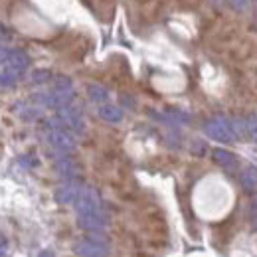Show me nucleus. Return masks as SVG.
<instances>
[{"label": "nucleus", "mask_w": 257, "mask_h": 257, "mask_svg": "<svg viewBox=\"0 0 257 257\" xmlns=\"http://www.w3.org/2000/svg\"><path fill=\"white\" fill-rule=\"evenodd\" d=\"M81 182L77 180V178H71V180H65L64 184L56 190V194H54V198H56V202L58 204H64V206H67V204H73L75 200H77V196H79V192H81Z\"/></svg>", "instance_id": "7"}, {"label": "nucleus", "mask_w": 257, "mask_h": 257, "mask_svg": "<svg viewBox=\"0 0 257 257\" xmlns=\"http://www.w3.org/2000/svg\"><path fill=\"white\" fill-rule=\"evenodd\" d=\"M50 77H52V73L48 69H40L32 75V83H46Z\"/></svg>", "instance_id": "16"}, {"label": "nucleus", "mask_w": 257, "mask_h": 257, "mask_svg": "<svg viewBox=\"0 0 257 257\" xmlns=\"http://www.w3.org/2000/svg\"><path fill=\"white\" fill-rule=\"evenodd\" d=\"M229 2V6L233 8V10H243V8H247V0H227Z\"/></svg>", "instance_id": "18"}, {"label": "nucleus", "mask_w": 257, "mask_h": 257, "mask_svg": "<svg viewBox=\"0 0 257 257\" xmlns=\"http://www.w3.org/2000/svg\"><path fill=\"white\" fill-rule=\"evenodd\" d=\"M4 65L12 67V69H14V71H18L20 75H24V73H26V69H28V65H30V58H28V54H26V52H22V50H12V52H10L8 62H6Z\"/></svg>", "instance_id": "9"}, {"label": "nucleus", "mask_w": 257, "mask_h": 257, "mask_svg": "<svg viewBox=\"0 0 257 257\" xmlns=\"http://www.w3.org/2000/svg\"><path fill=\"white\" fill-rule=\"evenodd\" d=\"M20 77H22V75H20L18 71H14V69L8 67V65H2V69H0V85H14Z\"/></svg>", "instance_id": "14"}, {"label": "nucleus", "mask_w": 257, "mask_h": 257, "mask_svg": "<svg viewBox=\"0 0 257 257\" xmlns=\"http://www.w3.org/2000/svg\"><path fill=\"white\" fill-rule=\"evenodd\" d=\"M251 212H253V216H257V196L253 198V202H251Z\"/></svg>", "instance_id": "19"}, {"label": "nucleus", "mask_w": 257, "mask_h": 257, "mask_svg": "<svg viewBox=\"0 0 257 257\" xmlns=\"http://www.w3.org/2000/svg\"><path fill=\"white\" fill-rule=\"evenodd\" d=\"M239 182L245 192L257 194V168L255 166H245L239 172Z\"/></svg>", "instance_id": "10"}, {"label": "nucleus", "mask_w": 257, "mask_h": 257, "mask_svg": "<svg viewBox=\"0 0 257 257\" xmlns=\"http://www.w3.org/2000/svg\"><path fill=\"white\" fill-rule=\"evenodd\" d=\"M245 123H247V133H249V135L257 141V117H249V119H245Z\"/></svg>", "instance_id": "17"}, {"label": "nucleus", "mask_w": 257, "mask_h": 257, "mask_svg": "<svg viewBox=\"0 0 257 257\" xmlns=\"http://www.w3.org/2000/svg\"><path fill=\"white\" fill-rule=\"evenodd\" d=\"M52 89L73 91V83H71V79H69V77H65V75H58V77H54V87H52Z\"/></svg>", "instance_id": "15"}, {"label": "nucleus", "mask_w": 257, "mask_h": 257, "mask_svg": "<svg viewBox=\"0 0 257 257\" xmlns=\"http://www.w3.org/2000/svg\"><path fill=\"white\" fill-rule=\"evenodd\" d=\"M0 251H4V243L0 241ZM0 257H2V253H0Z\"/></svg>", "instance_id": "21"}, {"label": "nucleus", "mask_w": 257, "mask_h": 257, "mask_svg": "<svg viewBox=\"0 0 257 257\" xmlns=\"http://www.w3.org/2000/svg\"><path fill=\"white\" fill-rule=\"evenodd\" d=\"M54 168H56V174L65 178V180H71V178L77 176V164L71 161L67 155H58L56 162H54Z\"/></svg>", "instance_id": "8"}, {"label": "nucleus", "mask_w": 257, "mask_h": 257, "mask_svg": "<svg viewBox=\"0 0 257 257\" xmlns=\"http://www.w3.org/2000/svg\"><path fill=\"white\" fill-rule=\"evenodd\" d=\"M77 225L85 231H103L109 225V216L103 210H97L91 214H81L77 216Z\"/></svg>", "instance_id": "6"}, {"label": "nucleus", "mask_w": 257, "mask_h": 257, "mask_svg": "<svg viewBox=\"0 0 257 257\" xmlns=\"http://www.w3.org/2000/svg\"><path fill=\"white\" fill-rule=\"evenodd\" d=\"M212 157H214V161L218 162L222 168H227V170H231V168L235 166V157H233L229 151H224V149H216V151H212Z\"/></svg>", "instance_id": "12"}, {"label": "nucleus", "mask_w": 257, "mask_h": 257, "mask_svg": "<svg viewBox=\"0 0 257 257\" xmlns=\"http://www.w3.org/2000/svg\"><path fill=\"white\" fill-rule=\"evenodd\" d=\"M206 135L214 141H220V143H231L235 139V133L231 127V121H227L225 117H214L206 123Z\"/></svg>", "instance_id": "2"}, {"label": "nucleus", "mask_w": 257, "mask_h": 257, "mask_svg": "<svg viewBox=\"0 0 257 257\" xmlns=\"http://www.w3.org/2000/svg\"><path fill=\"white\" fill-rule=\"evenodd\" d=\"M253 224H255V227H257V216H253Z\"/></svg>", "instance_id": "22"}, {"label": "nucleus", "mask_w": 257, "mask_h": 257, "mask_svg": "<svg viewBox=\"0 0 257 257\" xmlns=\"http://www.w3.org/2000/svg\"><path fill=\"white\" fill-rule=\"evenodd\" d=\"M99 117L105 123H121L123 121V111L117 105H101L99 107Z\"/></svg>", "instance_id": "11"}, {"label": "nucleus", "mask_w": 257, "mask_h": 257, "mask_svg": "<svg viewBox=\"0 0 257 257\" xmlns=\"http://www.w3.org/2000/svg\"><path fill=\"white\" fill-rule=\"evenodd\" d=\"M255 8H257V0H255Z\"/></svg>", "instance_id": "23"}, {"label": "nucleus", "mask_w": 257, "mask_h": 257, "mask_svg": "<svg viewBox=\"0 0 257 257\" xmlns=\"http://www.w3.org/2000/svg\"><path fill=\"white\" fill-rule=\"evenodd\" d=\"M56 117L60 119L62 127L67 128V131H71V133H81V131H83V115H81V111H79L77 107H73L71 103L65 105V107H60L58 113H56Z\"/></svg>", "instance_id": "4"}, {"label": "nucleus", "mask_w": 257, "mask_h": 257, "mask_svg": "<svg viewBox=\"0 0 257 257\" xmlns=\"http://www.w3.org/2000/svg\"><path fill=\"white\" fill-rule=\"evenodd\" d=\"M38 257H56V255H54V253H52L50 249H46V251H42V253H40Z\"/></svg>", "instance_id": "20"}, {"label": "nucleus", "mask_w": 257, "mask_h": 257, "mask_svg": "<svg viewBox=\"0 0 257 257\" xmlns=\"http://www.w3.org/2000/svg\"><path fill=\"white\" fill-rule=\"evenodd\" d=\"M73 206H75V214L77 216L97 212V210H101V196H99V192L93 186H83L79 196H77V200L73 202Z\"/></svg>", "instance_id": "3"}, {"label": "nucleus", "mask_w": 257, "mask_h": 257, "mask_svg": "<svg viewBox=\"0 0 257 257\" xmlns=\"http://www.w3.org/2000/svg\"><path fill=\"white\" fill-rule=\"evenodd\" d=\"M46 139H48V145L58 155H69L75 149V145H77L73 133L67 131V128H48Z\"/></svg>", "instance_id": "1"}, {"label": "nucleus", "mask_w": 257, "mask_h": 257, "mask_svg": "<svg viewBox=\"0 0 257 257\" xmlns=\"http://www.w3.org/2000/svg\"><path fill=\"white\" fill-rule=\"evenodd\" d=\"M73 253L77 257H107L109 255V245L85 237L73 245Z\"/></svg>", "instance_id": "5"}, {"label": "nucleus", "mask_w": 257, "mask_h": 257, "mask_svg": "<svg viewBox=\"0 0 257 257\" xmlns=\"http://www.w3.org/2000/svg\"><path fill=\"white\" fill-rule=\"evenodd\" d=\"M87 95H89L91 101H95V103H105V101L109 99V91H107L103 85L91 83V85L87 87Z\"/></svg>", "instance_id": "13"}]
</instances>
